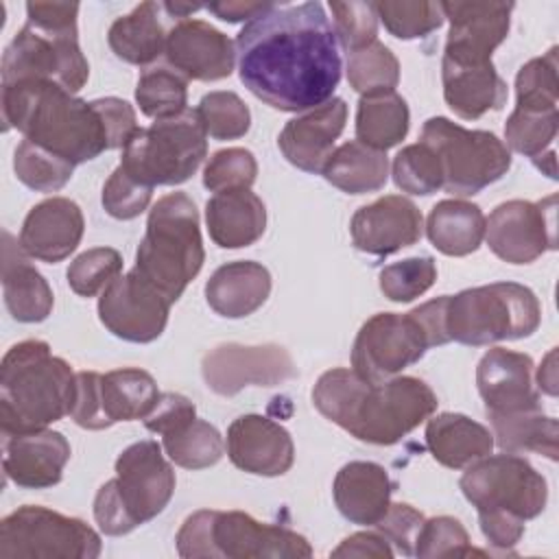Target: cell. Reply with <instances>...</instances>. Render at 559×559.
Listing matches in <instances>:
<instances>
[{
  "instance_id": "53",
  "label": "cell",
  "mask_w": 559,
  "mask_h": 559,
  "mask_svg": "<svg viewBox=\"0 0 559 559\" xmlns=\"http://www.w3.org/2000/svg\"><path fill=\"white\" fill-rule=\"evenodd\" d=\"M424 515L413 509L406 502H391L384 518L376 524V531H380L389 544H393L402 555L413 557L417 533L424 524Z\"/></svg>"
},
{
  "instance_id": "27",
  "label": "cell",
  "mask_w": 559,
  "mask_h": 559,
  "mask_svg": "<svg viewBox=\"0 0 559 559\" xmlns=\"http://www.w3.org/2000/svg\"><path fill=\"white\" fill-rule=\"evenodd\" d=\"M393 489L395 483L382 465L373 461H349L336 472L332 496L347 522L376 526L391 504Z\"/></svg>"
},
{
  "instance_id": "6",
  "label": "cell",
  "mask_w": 559,
  "mask_h": 559,
  "mask_svg": "<svg viewBox=\"0 0 559 559\" xmlns=\"http://www.w3.org/2000/svg\"><path fill=\"white\" fill-rule=\"evenodd\" d=\"M175 493V472L162 443L144 439L131 443L116 459V478L94 498V520L105 535H127L157 518Z\"/></svg>"
},
{
  "instance_id": "44",
  "label": "cell",
  "mask_w": 559,
  "mask_h": 559,
  "mask_svg": "<svg viewBox=\"0 0 559 559\" xmlns=\"http://www.w3.org/2000/svg\"><path fill=\"white\" fill-rule=\"evenodd\" d=\"M393 181L402 192L428 197L443 188V170L437 153L424 144L404 146L393 159Z\"/></svg>"
},
{
  "instance_id": "57",
  "label": "cell",
  "mask_w": 559,
  "mask_h": 559,
  "mask_svg": "<svg viewBox=\"0 0 559 559\" xmlns=\"http://www.w3.org/2000/svg\"><path fill=\"white\" fill-rule=\"evenodd\" d=\"M273 2H238V0H227V2H212L205 9L210 13H214L218 20L223 22H245V20H253L260 13H264Z\"/></svg>"
},
{
  "instance_id": "5",
  "label": "cell",
  "mask_w": 559,
  "mask_h": 559,
  "mask_svg": "<svg viewBox=\"0 0 559 559\" xmlns=\"http://www.w3.org/2000/svg\"><path fill=\"white\" fill-rule=\"evenodd\" d=\"M76 2H28L26 24L2 55V85L52 81L76 94L90 76L79 46Z\"/></svg>"
},
{
  "instance_id": "19",
  "label": "cell",
  "mask_w": 559,
  "mask_h": 559,
  "mask_svg": "<svg viewBox=\"0 0 559 559\" xmlns=\"http://www.w3.org/2000/svg\"><path fill=\"white\" fill-rule=\"evenodd\" d=\"M450 22L443 61L456 66L491 63L493 50L507 39L513 2H439Z\"/></svg>"
},
{
  "instance_id": "51",
  "label": "cell",
  "mask_w": 559,
  "mask_h": 559,
  "mask_svg": "<svg viewBox=\"0 0 559 559\" xmlns=\"http://www.w3.org/2000/svg\"><path fill=\"white\" fill-rule=\"evenodd\" d=\"M334 31L349 52L369 46L378 35V13L373 2H330Z\"/></svg>"
},
{
  "instance_id": "41",
  "label": "cell",
  "mask_w": 559,
  "mask_h": 559,
  "mask_svg": "<svg viewBox=\"0 0 559 559\" xmlns=\"http://www.w3.org/2000/svg\"><path fill=\"white\" fill-rule=\"evenodd\" d=\"M13 170L26 188L37 192H57L70 181L74 164L28 140H22L13 155Z\"/></svg>"
},
{
  "instance_id": "22",
  "label": "cell",
  "mask_w": 559,
  "mask_h": 559,
  "mask_svg": "<svg viewBox=\"0 0 559 559\" xmlns=\"http://www.w3.org/2000/svg\"><path fill=\"white\" fill-rule=\"evenodd\" d=\"M229 461L255 476H282L293 467L295 445L290 432L264 415H242L227 428Z\"/></svg>"
},
{
  "instance_id": "54",
  "label": "cell",
  "mask_w": 559,
  "mask_h": 559,
  "mask_svg": "<svg viewBox=\"0 0 559 559\" xmlns=\"http://www.w3.org/2000/svg\"><path fill=\"white\" fill-rule=\"evenodd\" d=\"M94 103H96V107H98V111L105 120L111 148H124L129 138L140 129L138 122H135L133 107L127 100L116 98V96L96 98Z\"/></svg>"
},
{
  "instance_id": "55",
  "label": "cell",
  "mask_w": 559,
  "mask_h": 559,
  "mask_svg": "<svg viewBox=\"0 0 559 559\" xmlns=\"http://www.w3.org/2000/svg\"><path fill=\"white\" fill-rule=\"evenodd\" d=\"M480 531L500 550H511L524 535V520L507 513H478Z\"/></svg>"
},
{
  "instance_id": "48",
  "label": "cell",
  "mask_w": 559,
  "mask_h": 559,
  "mask_svg": "<svg viewBox=\"0 0 559 559\" xmlns=\"http://www.w3.org/2000/svg\"><path fill=\"white\" fill-rule=\"evenodd\" d=\"M380 290L395 304H408L421 297L437 280V264L430 255L406 258L380 271Z\"/></svg>"
},
{
  "instance_id": "11",
  "label": "cell",
  "mask_w": 559,
  "mask_h": 559,
  "mask_svg": "<svg viewBox=\"0 0 559 559\" xmlns=\"http://www.w3.org/2000/svg\"><path fill=\"white\" fill-rule=\"evenodd\" d=\"M207 155V133L197 109L138 129L122 148L120 168L135 181L177 186L188 181Z\"/></svg>"
},
{
  "instance_id": "17",
  "label": "cell",
  "mask_w": 559,
  "mask_h": 559,
  "mask_svg": "<svg viewBox=\"0 0 559 559\" xmlns=\"http://www.w3.org/2000/svg\"><path fill=\"white\" fill-rule=\"evenodd\" d=\"M555 203V194L537 203L524 199L500 203L485 218L489 249L509 264H528L542 253L557 249Z\"/></svg>"
},
{
  "instance_id": "40",
  "label": "cell",
  "mask_w": 559,
  "mask_h": 559,
  "mask_svg": "<svg viewBox=\"0 0 559 559\" xmlns=\"http://www.w3.org/2000/svg\"><path fill=\"white\" fill-rule=\"evenodd\" d=\"M347 81L360 94L393 92L400 81V61L382 41H371L365 48L349 52Z\"/></svg>"
},
{
  "instance_id": "28",
  "label": "cell",
  "mask_w": 559,
  "mask_h": 559,
  "mask_svg": "<svg viewBox=\"0 0 559 559\" xmlns=\"http://www.w3.org/2000/svg\"><path fill=\"white\" fill-rule=\"evenodd\" d=\"M2 293L9 314L20 323H39L52 312L55 295L46 277L26 260L9 231H2Z\"/></svg>"
},
{
  "instance_id": "24",
  "label": "cell",
  "mask_w": 559,
  "mask_h": 559,
  "mask_svg": "<svg viewBox=\"0 0 559 559\" xmlns=\"http://www.w3.org/2000/svg\"><path fill=\"white\" fill-rule=\"evenodd\" d=\"M476 386L487 415H504L539 408V393L533 384V358L522 352L493 347L476 367Z\"/></svg>"
},
{
  "instance_id": "14",
  "label": "cell",
  "mask_w": 559,
  "mask_h": 559,
  "mask_svg": "<svg viewBox=\"0 0 559 559\" xmlns=\"http://www.w3.org/2000/svg\"><path fill=\"white\" fill-rule=\"evenodd\" d=\"M459 487L478 513H507L524 522L537 518L548 502L546 478L511 452L487 454L467 465Z\"/></svg>"
},
{
  "instance_id": "13",
  "label": "cell",
  "mask_w": 559,
  "mask_h": 559,
  "mask_svg": "<svg viewBox=\"0 0 559 559\" xmlns=\"http://www.w3.org/2000/svg\"><path fill=\"white\" fill-rule=\"evenodd\" d=\"M100 537L79 518L24 504L0 522L2 559H96Z\"/></svg>"
},
{
  "instance_id": "46",
  "label": "cell",
  "mask_w": 559,
  "mask_h": 559,
  "mask_svg": "<svg viewBox=\"0 0 559 559\" xmlns=\"http://www.w3.org/2000/svg\"><path fill=\"white\" fill-rule=\"evenodd\" d=\"M197 114L205 133L214 140H238L251 127V111L234 92H210L201 98Z\"/></svg>"
},
{
  "instance_id": "37",
  "label": "cell",
  "mask_w": 559,
  "mask_h": 559,
  "mask_svg": "<svg viewBox=\"0 0 559 559\" xmlns=\"http://www.w3.org/2000/svg\"><path fill=\"white\" fill-rule=\"evenodd\" d=\"M411 124V111L406 100L393 92L360 96L356 109V140L376 148L386 151L400 144Z\"/></svg>"
},
{
  "instance_id": "56",
  "label": "cell",
  "mask_w": 559,
  "mask_h": 559,
  "mask_svg": "<svg viewBox=\"0 0 559 559\" xmlns=\"http://www.w3.org/2000/svg\"><path fill=\"white\" fill-rule=\"evenodd\" d=\"M332 557H373V559H391L393 548L380 531H362L345 537L334 550Z\"/></svg>"
},
{
  "instance_id": "12",
  "label": "cell",
  "mask_w": 559,
  "mask_h": 559,
  "mask_svg": "<svg viewBox=\"0 0 559 559\" xmlns=\"http://www.w3.org/2000/svg\"><path fill=\"white\" fill-rule=\"evenodd\" d=\"M419 142L437 153L443 190L454 197L478 194L511 168V151L496 133L465 129L443 116L424 122Z\"/></svg>"
},
{
  "instance_id": "25",
  "label": "cell",
  "mask_w": 559,
  "mask_h": 559,
  "mask_svg": "<svg viewBox=\"0 0 559 559\" xmlns=\"http://www.w3.org/2000/svg\"><path fill=\"white\" fill-rule=\"evenodd\" d=\"M85 218L81 207L66 197H50L31 207L26 214L17 245L20 249L41 262L66 260L81 242Z\"/></svg>"
},
{
  "instance_id": "59",
  "label": "cell",
  "mask_w": 559,
  "mask_h": 559,
  "mask_svg": "<svg viewBox=\"0 0 559 559\" xmlns=\"http://www.w3.org/2000/svg\"><path fill=\"white\" fill-rule=\"evenodd\" d=\"M203 9L201 4H183V2H164V11L170 13V17H179L186 20L190 13Z\"/></svg>"
},
{
  "instance_id": "49",
  "label": "cell",
  "mask_w": 559,
  "mask_h": 559,
  "mask_svg": "<svg viewBox=\"0 0 559 559\" xmlns=\"http://www.w3.org/2000/svg\"><path fill=\"white\" fill-rule=\"evenodd\" d=\"M415 555L417 557H469V555H485V552L472 546L467 531L456 518L439 515V518L424 520L417 533Z\"/></svg>"
},
{
  "instance_id": "34",
  "label": "cell",
  "mask_w": 559,
  "mask_h": 559,
  "mask_svg": "<svg viewBox=\"0 0 559 559\" xmlns=\"http://www.w3.org/2000/svg\"><path fill=\"white\" fill-rule=\"evenodd\" d=\"M159 11L162 4L142 2L109 26L107 41L118 59L133 66H148L164 52L168 33L159 20Z\"/></svg>"
},
{
  "instance_id": "36",
  "label": "cell",
  "mask_w": 559,
  "mask_h": 559,
  "mask_svg": "<svg viewBox=\"0 0 559 559\" xmlns=\"http://www.w3.org/2000/svg\"><path fill=\"white\" fill-rule=\"evenodd\" d=\"M493 428V443H498L504 452L522 454L535 452L550 461H557V439L559 426L555 417L544 415L539 408L504 413V415H487Z\"/></svg>"
},
{
  "instance_id": "4",
  "label": "cell",
  "mask_w": 559,
  "mask_h": 559,
  "mask_svg": "<svg viewBox=\"0 0 559 559\" xmlns=\"http://www.w3.org/2000/svg\"><path fill=\"white\" fill-rule=\"evenodd\" d=\"M76 373L52 356L46 341L28 338L13 345L0 365L2 435L41 430L72 413Z\"/></svg>"
},
{
  "instance_id": "26",
  "label": "cell",
  "mask_w": 559,
  "mask_h": 559,
  "mask_svg": "<svg viewBox=\"0 0 559 559\" xmlns=\"http://www.w3.org/2000/svg\"><path fill=\"white\" fill-rule=\"evenodd\" d=\"M347 122V103L330 98L288 120L277 138L282 155L304 173H321Z\"/></svg>"
},
{
  "instance_id": "52",
  "label": "cell",
  "mask_w": 559,
  "mask_h": 559,
  "mask_svg": "<svg viewBox=\"0 0 559 559\" xmlns=\"http://www.w3.org/2000/svg\"><path fill=\"white\" fill-rule=\"evenodd\" d=\"M151 197L153 188L135 181L118 166L103 188V207L118 221H131L148 207Z\"/></svg>"
},
{
  "instance_id": "16",
  "label": "cell",
  "mask_w": 559,
  "mask_h": 559,
  "mask_svg": "<svg viewBox=\"0 0 559 559\" xmlns=\"http://www.w3.org/2000/svg\"><path fill=\"white\" fill-rule=\"evenodd\" d=\"M173 301L138 269L118 275L98 297V319L118 338L151 343L162 336Z\"/></svg>"
},
{
  "instance_id": "20",
  "label": "cell",
  "mask_w": 559,
  "mask_h": 559,
  "mask_svg": "<svg viewBox=\"0 0 559 559\" xmlns=\"http://www.w3.org/2000/svg\"><path fill=\"white\" fill-rule=\"evenodd\" d=\"M164 55L186 81H221L234 72L236 44L203 20H179L168 31Z\"/></svg>"
},
{
  "instance_id": "18",
  "label": "cell",
  "mask_w": 559,
  "mask_h": 559,
  "mask_svg": "<svg viewBox=\"0 0 559 559\" xmlns=\"http://www.w3.org/2000/svg\"><path fill=\"white\" fill-rule=\"evenodd\" d=\"M201 373L210 391L223 397H231L251 384H282L297 376V367L282 345L225 343L203 356Z\"/></svg>"
},
{
  "instance_id": "1",
  "label": "cell",
  "mask_w": 559,
  "mask_h": 559,
  "mask_svg": "<svg viewBox=\"0 0 559 559\" xmlns=\"http://www.w3.org/2000/svg\"><path fill=\"white\" fill-rule=\"evenodd\" d=\"M245 87L280 111L328 103L341 81V44L321 2L271 4L236 37Z\"/></svg>"
},
{
  "instance_id": "7",
  "label": "cell",
  "mask_w": 559,
  "mask_h": 559,
  "mask_svg": "<svg viewBox=\"0 0 559 559\" xmlns=\"http://www.w3.org/2000/svg\"><path fill=\"white\" fill-rule=\"evenodd\" d=\"M445 304L448 295H441L406 314L378 312L367 319L352 347V369L369 382H384L419 362L426 349L450 343Z\"/></svg>"
},
{
  "instance_id": "15",
  "label": "cell",
  "mask_w": 559,
  "mask_h": 559,
  "mask_svg": "<svg viewBox=\"0 0 559 559\" xmlns=\"http://www.w3.org/2000/svg\"><path fill=\"white\" fill-rule=\"evenodd\" d=\"M159 397L153 376L138 367L107 373L79 371L72 421L85 430H105L118 421L144 419Z\"/></svg>"
},
{
  "instance_id": "35",
  "label": "cell",
  "mask_w": 559,
  "mask_h": 559,
  "mask_svg": "<svg viewBox=\"0 0 559 559\" xmlns=\"http://www.w3.org/2000/svg\"><path fill=\"white\" fill-rule=\"evenodd\" d=\"M321 175L334 188L347 194H365L384 188L389 179V157L358 140L345 142L332 151Z\"/></svg>"
},
{
  "instance_id": "10",
  "label": "cell",
  "mask_w": 559,
  "mask_h": 559,
  "mask_svg": "<svg viewBox=\"0 0 559 559\" xmlns=\"http://www.w3.org/2000/svg\"><path fill=\"white\" fill-rule=\"evenodd\" d=\"M542 321L535 293L518 282H493L448 295L445 332L450 341L483 347L531 336Z\"/></svg>"
},
{
  "instance_id": "29",
  "label": "cell",
  "mask_w": 559,
  "mask_h": 559,
  "mask_svg": "<svg viewBox=\"0 0 559 559\" xmlns=\"http://www.w3.org/2000/svg\"><path fill=\"white\" fill-rule=\"evenodd\" d=\"M271 295V273L253 260H236L218 266L205 284L210 308L227 319L253 314Z\"/></svg>"
},
{
  "instance_id": "50",
  "label": "cell",
  "mask_w": 559,
  "mask_h": 559,
  "mask_svg": "<svg viewBox=\"0 0 559 559\" xmlns=\"http://www.w3.org/2000/svg\"><path fill=\"white\" fill-rule=\"evenodd\" d=\"M258 177V162L251 151L231 146L216 151L203 168V186L210 192L251 188Z\"/></svg>"
},
{
  "instance_id": "58",
  "label": "cell",
  "mask_w": 559,
  "mask_h": 559,
  "mask_svg": "<svg viewBox=\"0 0 559 559\" xmlns=\"http://www.w3.org/2000/svg\"><path fill=\"white\" fill-rule=\"evenodd\" d=\"M555 356H557V352L550 349L546 360L537 369V384L548 395H557V365H555Z\"/></svg>"
},
{
  "instance_id": "9",
  "label": "cell",
  "mask_w": 559,
  "mask_h": 559,
  "mask_svg": "<svg viewBox=\"0 0 559 559\" xmlns=\"http://www.w3.org/2000/svg\"><path fill=\"white\" fill-rule=\"evenodd\" d=\"M177 552L186 559H301L312 557L308 539L286 526L258 522L245 511L201 509L177 531Z\"/></svg>"
},
{
  "instance_id": "32",
  "label": "cell",
  "mask_w": 559,
  "mask_h": 559,
  "mask_svg": "<svg viewBox=\"0 0 559 559\" xmlns=\"http://www.w3.org/2000/svg\"><path fill=\"white\" fill-rule=\"evenodd\" d=\"M426 445L443 467L463 469L491 454L493 435L467 415L441 413L426 424Z\"/></svg>"
},
{
  "instance_id": "39",
  "label": "cell",
  "mask_w": 559,
  "mask_h": 559,
  "mask_svg": "<svg viewBox=\"0 0 559 559\" xmlns=\"http://www.w3.org/2000/svg\"><path fill=\"white\" fill-rule=\"evenodd\" d=\"M135 100L140 111L148 118L164 120L186 111L188 103V81L164 66H153L144 70L135 85Z\"/></svg>"
},
{
  "instance_id": "2",
  "label": "cell",
  "mask_w": 559,
  "mask_h": 559,
  "mask_svg": "<svg viewBox=\"0 0 559 559\" xmlns=\"http://www.w3.org/2000/svg\"><path fill=\"white\" fill-rule=\"evenodd\" d=\"M314 408L358 441L393 445L437 408L435 391L415 376L369 382L354 369L336 367L317 380Z\"/></svg>"
},
{
  "instance_id": "23",
  "label": "cell",
  "mask_w": 559,
  "mask_h": 559,
  "mask_svg": "<svg viewBox=\"0 0 559 559\" xmlns=\"http://www.w3.org/2000/svg\"><path fill=\"white\" fill-rule=\"evenodd\" d=\"M70 443L57 430H31L2 435L4 476L24 489H48L63 476L70 461Z\"/></svg>"
},
{
  "instance_id": "42",
  "label": "cell",
  "mask_w": 559,
  "mask_h": 559,
  "mask_svg": "<svg viewBox=\"0 0 559 559\" xmlns=\"http://www.w3.org/2000/svg\"><path fill=\"white\" fill-rule=\"evenodd\" d=\"M378 20L397 39H419L430 35L443 24V11L439 2L428 0H380L373 2Z\"/></svg>"
},
{
  "instance_id": "3",
  "label": "cell",
  "mask_w": 559,
  "mask_h": 559,
  "mask_svg": "<svg viewBox=\"0 0 559 559\" xmlns=\"http://www.w3.org/2000/svg\"><path fill=\"white\" fill-rule=\"evenodd\" d=\"M4 129H17L24 140L76 164L111 151L105 120L94 100L76 98L52 81H20L2 85Z\"/></svg>"
},
{
  "instance_id": "45",
  "label": "cell",
  "mask_w": 559,
  "mask_h": 559,
  "mask_svg": "<svg viewBox=\"0 0 559 559\" xmlns=\"http://www.w3.org/2000/svg\"><path fill=\"white\" fill-rule=\"evenodd\" d=\"M557 109L550 111H533V109H513V114L504 122L507 148L526 155L539 157L557 135Z\"/></svg>"
},
{
  "instance_id": "33",
  "label": "cell",
  "mask_w": 559,
  "mask_h": 559,
  "mask_svg": "<svg viewBox=\"0 0 559 559\" xmlns=\"http://www.w3.org/2000/svg\"><path fill=\"white\" fill-rule=\"evenodd\" d=\"M426 234L432 247L443 255H469L485 238V214L476 203L443 199L430 210Z\"/></svg>"
},
{
  "instance_id": "31",
  "label": "cell",
  "mask_w": 559,
  "mask_h": 559,
  "mask_svg": "<svg viewBox=\"0 0 559 559\" xmlns=\"http://www.w3.org/2000/svg\"><path fill=\"white\" fill-rule=\"evenodd\" d=\"M443 98L448 107L465 120H476L487 111H498L507 103V83L493 63L456 66L441 61Z\"/></svg>"
},
{
  "instance_id": "38",
  "label": "cell",
  "mask_w": 559,
  "mask_h": 559,
  "mask_svg": "<svg viewBox=\"0 0 559 559\" xmlns=\"http://www.w3.org/2000/svg\"><path fill=\"white\" fill-rule=\"evenodd\" d=\"M166 456L183 469H205L221 461L225 443L221 432L197 415L183 417L162 435Z\"/></svg>"
},
{
  "instance_id": "43",
  "label": "cell",
  "mask_w": 559,
  "mask_h": 559,
  "mask_svg": "<svg viewBox=\"0 0 559 559\" xmlns=\"http://www.w3.org/2000/svg\"><path fill=\"white\" fill-rule=\"evenodd\" d=\"M557 46L546 55L526 61L515 76V107L533 111L557 109Z\"/></svg>"
},
{
  "instance_id": "47",
  "label": "cell",
  "mask_w": 559,
  "mask_h": 559,
  "mask_svg": "<svg viewBox=\"0 0 559 559\" xmlns=\"http://www.w3.org/2000/svg\"><path fill=\"white\" fill-rule=\"evenodd\" d=\"M122 271V255L111 247H94L76 255L68 266V284L81 297L105 290Z\"/></svg>"
},
{
  "instance_id": "21",
  "label": "cell",
  "mask_w": 559,
  "mask_h": 559,
  "mask_svg": "<svg viewBox=\"0 0 559 559\" xmlns=\"http://www.w3.org/2000/svg\"><path fill=\"white\" fill-rule=\"evenodd\" d=\"M349 234L358 251L384 258L415 245L424 234V218L411 199L386 194L356 210Z\"/></svg>"
},
{
  "instance_id": "8",
  "label": "cell",
  "mask_w": 559,
  "mask_h": 559,
  "mask_svg": "<svg viewBox=\"0 0 559 559\" xmlns=\"http://www.w3.org/2000/svg\"><path fill=\"white\" fill-rule=\"evenodd\" d=\"M203 262L205 249L194 201L186 192L162 197L148 212L135 269L175 304Z\"/></svg>"
},
{
  "instance_id": "30",
  "label": "cell",
  "mask_w": 559,
  "mask_h": 559,
  "mask_svg": "<svg viewBox=\"0 0 559 559\" xmlns=\"http://www.w3.org/2000/svg\"><path fill=\"white\" fill-rule=\"evenodd\" d=\"M205 223L214 245L240 249L262 238L266 229V207L249 188L216 192L205 203Z\"/></svg>"
}]
</instances>
